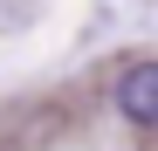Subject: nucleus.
Masks as SVG:
<instances>
[{
    "mask_svg": "<svg viewBox=\"0 0 158 151\" xmlns=\"http://www.w3.org/2000/svg\"><path fill=\"white\" fill-rule=\"evenodd\" d=\"M117 110L131 124H158V62H131L117 83Z\"/></svg>",
    "mask_w": 158,
    "mask_h": 151,
    "instance_id": "1",
    "label": "nucleus"
}]
</instances>
